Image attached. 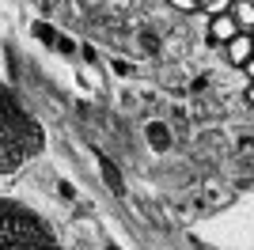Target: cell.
Masks as SVG:
<instances>
[{"label":"cell","instance_id":"obj_4","mask_svg":"<svg viewBox=\"0 0 254 250\" xmlns=\"http://www.w3.org/2000/svg\"><path fill=\"white\" fill-rule=\"evenodd\" d=\"M205 34H209V42H216V46H228L232 38H239L243 34V27L235 23V15L228 11V15H216V19H205Z\"/></svg>","mask_w":254,"mask_h":250},{"label":"cell","instance_id":"obj_13","mask_svg":"<svg viewBox=\"0 0 254 250\" xmlns=\"http://www.w3.org/2000/svg\"><path fill=\"white\" fill-rule=\"evenodd\" d=\"M0 76H4V50H0Z\"/></svg>","mask_w":254,"mask_h":250},{"label":"cell","instance_id":"obj_12","mask_svg":"<svg viewBox=\"0 0 254 250\" xmlns=\"http://www.w3.org/2000/svg\"><path fill=\"white\" fill-rule=\"evenodd\" d=\"M243 95H247V106H254V83H247V91H243Z\"/></svg>","mask_w":254,"mask_h":250},{"label":"cell","instance_id":"obj_6","mask_svg":"<svg viewBox=\"0 0 254 250\" xmlns=\"http://www.w3.org/2000/svg\"><path fill=\"white\" fill-rule=\"evenodd\" d=\"M95 167H99V178H106V189H110L114 197H126V178H122V171L114 167V159L95 152Z\"/></svg>","mask_w":254,"mask_h":250},{"label":"cell","instance_id":"obj_14","mask_svg":"<svg viewBox=\"0 0 254 250\" xmlns=\"http://www.w3.org/2000/svg\"><path fill=\"white\" fill-rule=\"evenodd\" d=\"M197 4H201V0H197Z\"/></svg>","mask_w":254,"mask_h":250},{"label":"cell","instance_id":"obj_10","mask_svg":"<svg viewBox=\"0 0 254 250\" xmlns=\"http://www.w3.org/2000/svg\"><path fill=\"white\" fill-rule=\"evenodd\" d=\"M110 68H114L118 76H129V61H110Z\"/></svg>","mask_w":254,"mask_h":250},{"label":"cell","instance_id":"obj_2","mask_svg":"<svg viewBox=\"0 0 254 250\" xmlns=\"http://www.w3.org/2000/svg\"><path fill=\"white\" fill-rule=\"evenodd\" d=\"M0 250H72L68 231L19 186L0 189Z\"/></svg>","mask_w":254,"mask_h":250},{"label":"cell","instance_id":"obj_5","mask_svg":"<svg viewBox=\"0 0 254 250\" xmlns=\"http://www.w3.org/2000/svg\"><path fill=\"white\" fill-rule=\"evenodd\" d=\"M251 57H254V34H239V38H232L224 46V61L232 68H243Z\"/></svg>","mask_w":254,"mask_h":250},{"label":"cell","instance_id":"obj_7","mask_svg":"<svg viewBox=\"0 0 254 250\" xmlns=\"http://www.w3.org/2000/svg\"><path fill=\"white\" fill-rule=\"evenodd\" d=\"M232 15H235V23L243 27V34H254V0H235Z\"/></svg>","mask_w":254,"mask_h":250},{"label":"cell","instance_id":"obj_11","mask_svg":"<svg viewBox=\"0 0 254 250\" xmlns=\"http://www.w3.org/2000/svg\"><path fill=\"white\" fill-rule=\"evenodd\" d=\"M239 72H243V76H247V83H254V57H251V61H247V64H243V68H239Z\"/></svg>","mask_w":254,"mask_h":250},{"label":"cell","instance_id":"obj_3","mask_svg":"<svg viewBox=\"0 0 254 250\" xmlns=\"http://www.w3.org/2000/svg\"><path fill=\"white\" fill-rule=\"evenodd\" d=\"M140 136H144V144H148L152 156H167L171 144H175V136H171V125L163 118H148V122L140 125Z\"/></svg>","mask_w":254,"mask_h":250},{"label":"cell","instance_id":"obj_8","mask_svg":"<svg viewBox=\"0 0 254 250\" xmlns=\"http://www.w3.org/2000/svg\"><path fill=\"white\" fill-rule=\"evenodd\" d=\"M235 0H201V11L197 15H205V19H216V15H228L232 11Z\"/></svg>","mask_w":254,"mask_h":250},{"label":"cell","instance_id":"obj_9","mask_svg":"<svg viewBox=\"0 0 254 250\" xmlns=\"http://www.w3.org/2000/svg\"><path fill=\"white\" fill-rule=\"evenodd\" d=\"M171 8L175 11H182V15H197V11H201V4H197V0H167Z\"/></svg>","mask_w":254,"mask_h":250},{"label":"cell","instance_id":"obj_1","mask_svg":"<svg viewBox=\"0 0 254 250\" xmlns=\"http://www.w3.org/2000/svg\"><path fill=\"white\" fill-rule=\"evenodd\" d=\"M53 156L50 122L38 114L31 95L0 76V189L19 186L38 163Z\"/></svg>","mask_w":254,"mask_h":250}]
</instances>
